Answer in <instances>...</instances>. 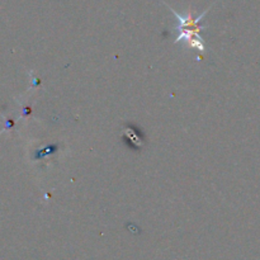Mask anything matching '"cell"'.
Returning <instances> with one entry per match:
<instances>
[{
	"mask_svg": "<svg viewBox=\"0 0 260 260\" xmlns=\"http://www.w3.org/2000/svg\"><path fill=\"white\" fill-rule=\"evenodd\" d=\"M170 10L174 13L175 17L178 18V22H179L177 25V42L184 41V42H187L190 47L197 48V50L201 51L205 50V45H203L202 37H201V32H202V29L205 27H201L200 22L202 20V18L205 17L206 13H207L208 10H206L205 13H202V14L197 18H193L190 13H188L187 15H180L179 13L173 10L172 8H170Z\"/></svg>",
	"mask_w": 260,
	"mask_h": 260,
	"instance_id": "1",
	"label": "cell"
}]
</instances>
